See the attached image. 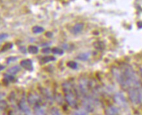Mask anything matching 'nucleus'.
I'll list each match as a JSON object with an SVG mask.
<instances>
[{
	"label": "nucleus",
	"instance_id": "obj_1",
	"mask_svg": "<svg viewBox=\"0 0 142 115\" xmlns=\"http://www.w3.org/2000/svg\"><path fill=\"white\" fill-rule=\"evenodd\" d=\"M113 74L118 83L126 89L141 84L134 70L129 66L121 69H114Z\"/></svg>",
	"mask_w": 142,
	"mask_h": 115
},
{
	"label": "nucleus",
	"instance_id": "obj_2",
	"mask_svg": "<svg viewBox=\"0 0 142 115\" xmlns=\"http://www.w3.org/2000/svg\"><path fill=\"white\" fill-rule=\"evenodd\" d=\"M128 96L132 103L139 105L142 103V88L141 84L128 89Z\"/></svg>",
	"mask_w": 142,
	"mask_h": 115
},
{
	"label": "nucleus",
	"instance_id": "obj_3",
	"mask_svg": "<svg viewBox=\"0 0 142 115\" xmlns=\"http://www.w3.org/2000/svg\"><path fill=\"white\" fill-rule=\"evenodd\" d=\"M63 90L65 94V99L68 105L74 109H77V101L71 85L69 83H64L63 85Z\"/></svg>",
	"mask_w": 142,
	"mask_h": 115
},
{
	"label": "nucleus",
	"instance_id": "obj_4",
	"mask_svg": "<svg viewBox=\"0 0 142 115\" xmlns=\"http://www.w3.org/2000/svg\"><path fill=\"white\" fill-rule=\"evenodd\" d=\"M114 101H116V103L118 104V105H119L120 107H123V108H125L127 107V101L126 100L125 97V96L121 93H116L114 96Z\"/></svg>",
	"mask_w": 142,
	"mask_h": 115
},
{
	"label": "nucleus",
	"instance_id": "obj_5",
	"mask_svg": "<svg viewBox=\"0 0 142 115\" xmlns=\"http://www.w3.org/2000/svg\"><path fill=\"white\" fill-rule=\"evenodd\" d=\"M27 102L29 105L34 106L37 103H40L41 99L39 97V96L36 94L29 93L28 97H27Z\"/></svg>",
	"mask_w": 142,
	"mask_h": 115
},
{
	"label": "nucleus",
	"instance_id": "obj_6",
	"mask_svg": "<svg viewBox=\"0 0 142 115\" xmlns=\"http://www.w3.org/2000/svg\"><path fill=\"white\" fill-rule=\"evenodd\" d=\"M20 65L23 68H24L25 70L31 72L34 69L32 62L30 59H26V60H22V62H20Z\"/></svg>",
	"mask_w": 142,
	"mask_h": 115
},
{
	"label": "nucleus",
	"instance_id": "obj_7",
	"mask_svg": "<svg viewBox=\"0 0 142 115\" xmlns=\"http://www.w3.org/2000/svg\"><path fill=\"white\" fill-rule=\"evenodd\" d=\"M18 107H19L20 109L22 112H24V113L27 114V115H30L31 113L30 108L27 105V104L24 100H22L20 101V103L18 104Z\"/></svg>",
	"mask_w": 142,
	"mask_h": 115
},
{
	"label": "nucleus",
	"instance_id": "obj_8",
	"mask_svg": "<svg viewBox=\"0 0 142 115\" xmlns=\"http://www.w3.org/2000/svg\"><path fill=\"white\" fill-rule=\"evenodd\" d=\"M84 28V25L82 23H77L76 25H75L74 27H73L72 30H71V32H72L73 34H79V32H80Z\"/></svg>",
	"mask_w": 142,
	"mask_h": 115
},
{
	"label": "nucleus",
	"instance_id": "obj_9",
	"mask_svg": "<svg viewBox=\"0 0 142 115\" xmlns=\"http://www.w3.org/2000/svg\"><path fill=\"white\" fill-rule=\"evenodd\" d=\"M106 115H118L119 113V109L114 106H110L105 111Z\"/></svg>",
	"mask_w": 142,
	"mask_h": 115
},
{
	"label": "nucleus",
	"instance_id": "obj_10",
	"mask_svg": "<svg viewBox=\"0 0 142 115\" xmlns=\"http://www.w3.org/2000/svg\"><path fill=\"white\" fill-rule=\"evenodd\" d=\"M15 78L12 75L8 74H4V79L3 80V83H5V85H7L9 82H12V81H14Z\"/></svg>",
	"mask_w": 142,
	"mask_h": 115
},
{
	"label": "nucleus",
	"instance_id": "obj_11",
	"mask_svg": "<svg viewBox=\"0 0 142 115\" xmlns=\"http://www.w3.org/2000/svg\"><path fill=\"white\" fill-rule=\"evenodd\" d=\"M21 71V68L19 67V66L16 65L14 66V67H12L8 69L7 72L8 73H9L10 74H12V75H15L16 74L18 73V72H20Z\"/></svg>",
	"mask_w": 142,
	"mask_h": 115
},
{
	"label": "nucleus",
	"instance_id": "obj_12",
	"mask_svg": "<svg viewBox=\"0 0 142 115\" xmlns=\"http://www.w3.org/2000/svg\"><path fill=\"white\" fill-rule=\"evenodd\" d=\"M56 60V58H55L54 56H45L42 59L41 62L42 64H46V63H48L49 62H53Z\"/></svg>",
	"mask_w": 142,
	"mask_h": 115
},
{
	"label": "nucleus",
	"instance_id": "obj_13",
	"mask_svg": "<svg viewBox=\"0 0 142 115\" xmlns=\"http://www.w3.org/2000/svg\"><path fill=\"white\" fill-rule=\"evenodd\" d=\"M28 52L29 53L32 54H36L38 53L39 49L36 46L31 45L28 47Z\"/></svg>",
	"mask_w": 142,
	"mask_h": 115
},
{
	"label": "nucleus",
	"instance_id": "obj_14",
	"mask_svg": "<svg viewBox=\"0 0 142 115\" xmlns=\"http://www.w3.org/2000/svg\"><path fill=\"white\" fill-rule=\"evenodd\" d=\"M32 32L34 34H39L44 32V29L40 26H34L32 29Z\"/></svg>",
	"mask_w": 142,
	"mask_h": 115
},
{
	"label": "nucleus",
	"instance_id": "obj_15",
	"mask_svg": "<svg viewBox=\"0 0 142 115\" xmlns=\"http://www.w3.org/2000/svg\"><path fill=\"white\" fill-rule=\"evenodd\" d=\"M12 47H13V44L12 43H6L2 47L1 49V51L6 52L7 50H10V49H12Z\"/></svg>",
	"mask_w": 142,
	"mask_h": 115
},
{
	"label": "nucleus",
	"instance_id": "obj_16",
	"mask_svg": "<svg viewBox=\"0 0 142 115\" xmlns=\"http://www.w3.org/2000/svg\"><path fill=\"white\" fill-rule=\"evenodd\" d=\"M89 56H90V54L88 53H82L77 56V59L81 61H86L89 58Z\"/></svg>",
	"mask_w": 142,
	"mask_h": 115
},
{
	"label": "nucleus",
	"instance_id": "obj_17",
	"mask_svg": "<svg viewBox=\"0 0 142 115\" xmlns=\"http://www.w3.org/2000/svg\"><path fill=\"white\" fill-rule=\"evenodd\" d=\"M67 66H68V67L72 69H76L78 65L77 64V62H73V61H70V62L67 63Z\"/></svg>",
	"mask_w": 142,
	"mask_h": 115
},
{
	"label": "nucleus",
	"instance_id": "obj_18",
	"mask_svg": "<svg viewBox=\"0 0 142 115\" xmlns=\"http://www.w3.org/2000/svg\"><path fill=\"white\" fill-rule=\"evenodd\" d=\"M51 52L55 54H59V55H62L64 54V51L58 48H53L51 49Z\"/></svg>",
	"mask_w": 142,
	"mask_h": 115
},
{
	"label": "nucleus",
	"instance_id": "obj_19",
	"mask_svg": "<svg viewBox=\"0 0 142 115\" xmlns=\"http://www.w3.org/2000/svg\"><path fill=\"white\" fill-rule=\"evenodd\" d=\"M7 107V103L6 101L0 100V110H3Z\"/></svg>",
	"mask_w": 142,
	"mask_h": 115
},
{
	"label": "nucleus",
	"instance_id": "obj_20",
	"mask_svg": "<svg viewBox=\"0 0 142 115\" xmlns=\"http://www.w3.org/2000/svg\"><path fill=\"white\" fill-rule=\"evenodd\" d=\"M18 60V58L16 57V56H10V57L8 58L7 59V64H10L11 62H15L16 60Z\"/></svg>",
	"mask_w": 142,
	"mask_h": 115
},
{
	"label": "nucleus",
	"instance_id": "obj_21",
	"mask_svg": "<svg viewBox=\"0 0 142 115\" xmlns=\"http://www.w3.org/2000/svg\"><path fill=\"white\" fill-rule=\"evenodd\" d=\"M8 34H7V33H1V34H0V40L6 39V38H8Z\"/></svg>",
	"mask_w": 142,
	"mask_h": 115
},
{
	"label": "nucleus",
	"instance_id": "obj_22",
	"mask_svg": "<svg viewBox=\"0 0 142 115\" xmlns=\"http://www.w3.org/2000/svg\"><path fill=\"white\" fill-rule=\"evenodd\" d=\"M42 52H43V53L48 54L51 52V49L50 48L46 47V48H45V49H43L42 50Z\"/></svg>",
	"mask_w": 142,
	"mask_h": 115
},
{
	"label": "nucleus",
	"instance_id": "obj_23",
	"mask_svg": "<svg viewBox=\"0 0 142 115\" xmlns=\"http://www.w3.org/2000/svg\"><path fill=\"white\" fill-rule=\"evenodd\" d=\"M46 36H47V37H48V38H51L53 36V34L52 32H47L46 33Z\"/></svg>",
	"mask_w": 142,
	"mask_h": 115
},
{
	"label": "nucleus",
	"instance_id": "obj_24",
	"mask_svg": "<svg viewBox=\"0 0 142 115\" xmlns=\"http://www.w3.org/2000/svg\"><path fill=\"white\" fill-rule=\"evenodd\" d=\"M20 50H22V52L23 53H26V51H25V48L24 47H21L20 48Z\"/></svg>",
	"mask_w": 142,
	"mask_h": 115
},
{
	"label": "nucleus",
	"instance_id": "obj_25",
	"mask_svg": "<svg viewBox=\"0 0 142 115\" xmlns=\"http://www.w3.org/2000/svg\"><path fill=\"white\" fill-rule=\"evenodd\" d=\"M5 69V67L3 65H0V71H2V70H3Z\"/></svg>",
	"mask_w": 142,
	"mask_h": 115
},
{
	"label": "nucleus",
	"instance_id": "obj_26",
	"mask_svg": "<svg viewBox=\"0 0 142 115\" xmlns=\"http://www.w3.org/2000/svg\"><path fill=\"white\" fill-rule=\"evenodd\" d=\"M3 94L1 93H0V100H1V98H3Z\"/></svg>",
	"mask_w": 142,
	"mask_h": 115
},
{
	"label": "nucleus",
	"instance_id": "obj_27",
	"mask_svg": "<svg viewBox=\"0 0 142 115\" xmlns=\"http://www.w3.org/2000/svg\"><path fill=\"white\" fill-rule=\"evenodd\" d=\"M141 74H142V69H141Z\"/></svg>",
	"mask_w": 142,
	"mask_h": 115
}]
</instances>
